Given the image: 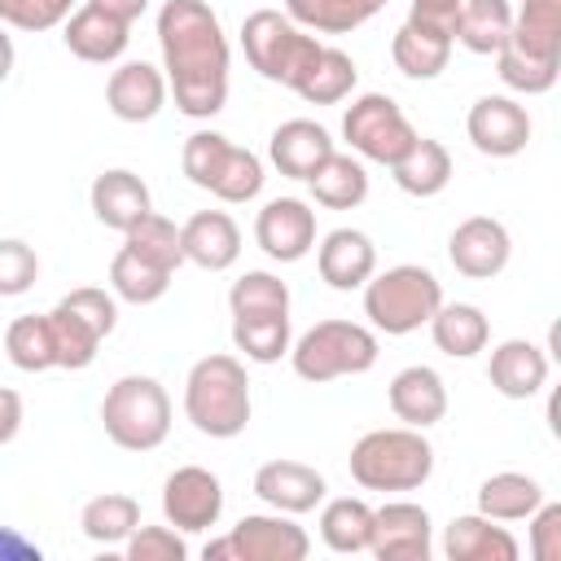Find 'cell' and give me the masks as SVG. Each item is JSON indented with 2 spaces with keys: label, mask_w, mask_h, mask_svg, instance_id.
<instances>
[{
  "label": "cell",
  "mask_w": 561,
  "mask_h": 561,
  "mask_svg": "<svg viewBox=\"0 0 561 561\" xmlns=\"http://www.w3.org/2000/svg\"><path fill=\"white\" fill-rule=\"evenodd\" d=\"M158 48L167 92L188 118H215L228 105V35L206 0H167L158 9Z\"/></svg>",
  "instance_id": "6da1fadb"
},
{
  "label": "cell",
  "mask_w": 561,
  "mask_h": 561,
  "mask_svg": "<svg viewBox=\"0 0 561 561\" xmlns=\"http://www.w3.org/2000/svg\"><path fill=\"white\" fill-rule=\"evenodd\" d=\"M184 416L206 438H237L250 425V377L237 355H202L184 377Z\"/></svg>",
  "instance_id": "7a4b0ae2"
},
{
  "label": "cell",
  "mask_w": 561,
  "mask_h": 561,
  "mask_svg": "<svg viewBox=\"0 0 561 561\" xmlns=\"http://www.w3.org/2000/svg\"><path fill=\"white\" fill-rule=\"evenodd\" d=\"M346 465L364 491H421L434 473V447L425 430L390 425L359 434Z\"/></svg>",
  "instance_id": "3957f363"
},
{
  "label": "cell",
  "mask_w": 561,
  "mask_h": 561,
  "mask_svg": "<svg viewBox=\"0 0 561 561\" xmlns=\"http://www.w3.org/2000/svg\"><path fill=\"white\" fill-rule=\"evenodd\" d=\"M438 302H443V285L421 263H394L364 280V316L386 337L416 333L421 324H430Z\"/></svg>",
  "instance_id": "277c9868"
},
{
  "label": "cell",
  "mask_w": 561,
  "mask_h": 561,
  "mask_svg": "<svg viewBox=\"0 0 561 561\" xmlns=\"http://www.w3.org/2000/svg\"><path fill=\"white\" fill-rule=\"evenodd\" d=\"M377 355H381L377 329L355 324V320H316L302 337L289 342V364L311 386H324L337 377H359L377 364Z\"/></svg>",
  "instance_id": "5b68a950"
},
{
  "label": "cell",
  "mask_w": 561,
  "mask_h": 561,
  "mask_svg": "<svg viewBox=\"0 0 561 561\" xmlns=\"http://www.w3.org/2000/svg\"><path fill=\"white\" fill-rule=\"evenodd\" d=\"M101 421L114 447L123 451H153L171 434V394L149 373L118 377L101 399Z\"/></svg>",
  "instance_id": "8992f818"
},
{
  "label": "cell",
  "mask_w": 561,
  "mask_h": 561,
  "mask_svg": "<svg viewBox=\"0 0 561 561\" xmlns=\"http://www.w3.org/2000/svg\"><path fill=\"white\" fill-rule=\"evenodd\" d=\"M241 48L245 61L267 79L294 92V83L302 79V70L316 61V53L324 48L311 31H302L298 22H289L285 9H254L241 22Z\"/></svg>",
  "instance_id": "52a82bcc"
},
{
  "label": "cell",
  "mask_w": 561,
  "mask_h": 561,
  "mask_svg": "<svg viewBox=\"0 0 561 561\" xmlns=\"http://www.w3.org/2000/svg\"><path fill=\"white\" fill-rule=\"evenodd\" d=\"M416 136H421V131L408 123V114L399 110V101L386 96V92H364V96H355V101L346 105V114H342V140H346L351 153L364 158V162L394 167V162L412 149Z\"/></svg>",
  "instance_id": "ba28073f"
},
{
  "label": "cell",
  "mask_w": 561,
  "mask_h": 561,
  "mask_svg": "<svg viewBox=\"0 0 561 561\" xmlns=\"http://www.w3.org/2000/svg\"><path fill=\"white\" fill-rule=\"evenodd\" d=\"M162 517L184 535L219 526V517H224V482L202 465L171 469L167 482H162Z\"/></svg>",
  "instance_id": "9c48e42d"
},
{
  "label": "cell",
  "mask_w": 561,
  "mask_h": 561,
  "mask_svg": "<svg viewBox=\"0 0 561 561\" xmlns=\"http://www.w3.org/2000/svg\"><path fill=\"white\" fill-rule=\"evenodd\" d=\"M469 145L486 158H517L530 145V114L517 96L508 92H486L469 105L465 114Z\"/></svg>",
  "instance_id": "30bf717a"
},
{
  "label": "cell",
  "mask_w": 561,
  "mask_h": 561,
  "mask_svg": "<svg viewBox=\"0 0 561 561\" xmlns=\"http://www.w3.org/2000/svg\"><path fill=\"white\" fill-rule=\"evenodd\" d=\"M254 241L272 263H298L316 250V210L302 197H272L254 215Z\"/></svg>",
  "instance_id": "8fae6325"
},
{
  "label": "cell",
  "mask_w": 561,
  "mask_h": 561,
  "mask_svg": "<svg viewBox=\"0 0 561 561\" xmlns=\"http://www.w3.org/2000/svg\"><path fill=\"white\" fill-rule=\"evenodd\" d=\"M447 259H451V267H456L460 276H469V280H491V276H500V272L508 267V259H513V237H508V228H504L500 219H491V215H469V219H460V224L451 228V237H447Z\"/></svg>",
  "instance_id": "7c38bea8"
},
{
  "label": "cell",
  "mask_w": 561,
  "mask_h": 561,
  "mask_svg": "<svg viewBox=\"0 0 561 561\" xmlns=\"http://www.w3.org/2000/svg\"><path fill=\"white\" fill-rule=\"evenodd\" d=\"M434 548V526L430 513L412 500H386L381 508H373V535H368V552L377 561H425Z\"/></svg>",
  "instance_id": "4fadbf2b"
},
{
  "label": "cell",
  "mask_w": 561,
  "mask_h": 561,
  "mask_svg": "<svg viewBox=\"0 0 561 561\" xmlns=\"http://www.w3.org/2000/svg\"><path fill=\"white\" fill-rule=\"evenodd\" d=\"M232 557L237 561H307L311 535L289 513H245L232 530Z\"/></svg>",
  "instance_id": "5bb4252c"
},
{
  "label": "cell",
  "mask_w": 561,
  "mask_h": 561,
  "mask_svg": "<svg viewBox=\"0 0 561 561\" xmlns=\"http://www.w3.org/2000/svg\"><path fill=\"white\" fill-rule=\"evenodd\" d=\"M254 495L276 508V513H289V517H302L311 508L324 504L329 495V482L320 469L302 465V460H267L254 469Z\"/></svg>",
  "instance_id": "9a60e30c"
},
{
  "label": "cell",
  "mask_w": 561,
  "mask_h": 561,
  "mask_svg": "<svg viewBox=\"0 0 561 561\" xmlns=\"http://www.w3.org/2000/svg\"><path fill=\"white\" fill-rule=\"evenodd\" d=\"M167 75L153 61H123L105 79V105L118 123H149L167 105Z\"/></svg>",
  "instance_id": "2e32d148"
},
{
  "label": "cell",
  "mask_w": 561,
  "mask_h": 561,
  "mask_svg": "<svg viewBox=\"0 0 561 561\" xmlns=\"http://www.w3.org/2000/svg\"><path fill=\"white\" fill-rule=\"evenodd\" d=\"M316 267L329 289H342V294L364 289V280L377 272V245L359 228H333L316 245Z\"/></svg>",
  "instance_id": "e0dca14e"
},
{
  "label": "cell",
  "mask_w": 561,
  "mask_h": 561,
  "mask_svg": "<svg viewBox=\"0 0 561 561\" xmlns=\"http://www.w3.org/2000/svg\"><path fill=\"white\" fill-rule=\"evenodd\" d=\"M184 263L202 272H228L241 259V228L228 210H197L180 224Z\"/></svg>",
  "instance_id": "ac0fdd59"
},
{
  "label": "cell",
  "mask_w": 561,
  "mask_h": 561,
  "mask_svg": "<svg viewBox=\"0 0 561 561\" xmlns=\"http://www.w3.org/2000/svg\"><path fill=\"white\" fill-rule=\"evenodd\" d=\"M386 399H390V412L412 430H430L447 416V381L430 364L399 368L386 386Z\"/></svg>",
  "instance_id": "d6986e66"
},
{
  "label": "cell",
  "mask_w": 561,
  "mask_h": 561,
  "mask_svg": "<svg viewBox=\"0 0 561 561\" xmlns=\"http://www.w3.org/2000/svg\"><path fill=\"white\" fill-rule=\"evenodd\" d=\"M333 149H337V145H333L329 127H320L316 118H285V123L272 131V140H267L272 167H276L280 175H289V180H311V175L320 171V162H324Z\"/></svg>",
  "instance_id": "ffe728a7"
},
{
  "label": "cell",
  "mask_w": 561,
  "mask_h": 561,
  "mask_svg": "<svg viewBox=\"0 0 561 561\" xmlns=\"http://www.w3.org/2000/svg\"><path fill=\"white\" fill-rule=\"evenodd\" d=\"M61 44L79 57V61H92V66H110L127 53L131 44V26L101 13L96 4H83L75 9L66 22H61Z\"/></svg>",
  "instance_id": "44dd1931"
},
{
  "label": "cell",
  "mask_w": 561,
  "mask_h": 561,
  "mask_svg": "<svg viewBox=\"0 0 561 561\" xmlns=\"http://www.w3.org/2000/svg\"><path fill=\"white\" fill-rule=\"evenodd\" d=\"M486 381L504 399H535L548 386V355L530 337H504L486 359Z\"/></svg>",
  "instance_id": "7402d4cb"
},
{
  "label": "cell",
  "mask_w": 561,
  "mask_h": 561,
  "mask_svg": "<svg viewBox=\"0 0 561 561\" xmlns=\"http://www.w3.org/2000/svg\"><path fill=\"white\" fill-rule=\"evenodd\" d=\"M88 202H92V215H96L105 228H114V232H127L140 215L153 210L149 184H145L136 171H127V167L101 171V175L92 180V188H88Z\"/></svg>",
  "instance_id": "603a6c76"
},
{
  "label": "cell",
  "mask_w": 561,
  "mask_h": 561,
  "mask_svg": "<svg viewBox=\"0 0 561 561\" xmlns=\"http://www.w3.org/2000/svg\"><path fill=\"white\" fill-rule=\"evenodd\" d=\"M451 44H456L451 31L430 26V22L408 13V22L390 39V57H394L399 75H408V79H438L451 61Z\"/></svg>",
  "instance_id": "cb8c5ba5"
},
{
  "label": "cell",
  "mask_w": 561,
  "mask_h": 561,
  "mask_svg": "<svg viewBox=\"0 0 561 561\" xmlns=\"http://www.w3.org/2000/svg\"><path fill=\"white\" fill-rule=\"evenodd\" d=\"M443 552H447V561H517L522 557L517 539L482 513L451 517L443 530Z\"/></svg>",
  "instance_id": "d4e9b609"
},
{
  "label": "cell",
  "mask_w": 561,
  "mask_h": 561,
  "mask_svg": "<svg viewBox=\"0 0 561 561\" xmlns=\"http://www.w3.org/2000/svg\"><path fill=\"white\" fill-rule=\"evenodd\" d=\"M504 44L522 57L561 66V0H522L513 9V31Z\"/></svg>",
  "instance_id": "484cf974"
},
{
  "label": "cell",
  "mask_w": 561,
  "mask_h": 561,
  "mask_svg": "<svg viewBox=\"0 0 561 561\" xmlns=\"http://www.w3.org/2000/svg\"><path fill=\"white\" fill-rule=\"evenodd\" d=\"M430 337L443 355L473 359L491 342V320L482 316L478 302H438V311L430 316Z\"/></svg>",
  "instance_id": "4316f807"
},
{
  "label": "cell",
  "mask_w": 561,
  "mask_h": 561,
  "mask_svg": "<svg viewBox=\"0 0 561 561\" xmlns=\"http://www.w3.org/2000/svg\"><path fill=\"white\" fill-rule=\"evenodd\" d=\"M543 500L548 495H543L539 478L517 473V469H500V473L482 478V486H478V513L491 522H526Z\"/></svg>",
  "instance_id": "83f0119b"
},
{
  "label": "cell",
  "mask_w": 561,
  "mask_h": 561,
  "mask_svg": "<svg viewBox=\"0 0 561 561\" xmlns=\"http://www.w3.org/2000/svg\"><path fill=\"white\" fill-rule=\"evenodd\" d=\"M307 188H311V202L324 210H355L368 197V167H364V158L333 149L320 162V171L307 180Z\"/></svg>",
  "instance_id": "f1b7e54d"
},
{
  "label": "cell",
  "mask_w": 561,
  "mask_h": 561,
  "mask_svg": "<svg viewBox=\"0 0 561 561\" xmlns=\"http://www.w3.org/2000/svg\"><path fill=\"white\" fill-rule=\"evenodd\" d=\"M390 171H394V184H399L408 197H438V193L451 184V153H447L443 140L416 136L412 149H408Z\"/></svg>",
  "instance_id": "f546056e"
},
{
  "label": "cell",
  "mask_w": 561,
  "mask_h": 561,
  "mask_svg": "<svg viewBox=\"0 0 561 561\" xmlns=\"http://www.w3.org/2000/svg\"><path fill=\"white\" fill-rule=\"evenodd\" d=\"M386 4L390 0H285V13L311 35H346L373 22Z\"/></svg>",
  "instance_id": "4dcf8cb0"
},
{
  "label": "cell",
  "mask_w": 561,
  "mask_h": 561,
  "mask_svg": "<svg viewBox=\"0 0 561 561\" xmlns=\"http://www.w3.org/2000/svg\"><path fill=\"white\" fill-rule=\"evenodd\" d=\"M368 535H373V504L359 495H337L324 500L320 508V539L329 552L337 557H355L368 552Z\"/></svg>",
  "instance_id": "1f68e13d"
},
{
  "label": "cell",
  "mask_w": 561,
  "mask_h": 561,
  "mask_svg": "<svg viewBox=\"0 0 561 561\" xmlns=\"http://www.w3.org/2000/svg\"><path fill=\"white\" fill-rule=\"evenodd\" d=\"M355 83H359V70H355L351 53L324 44V48L316 53V61L302 70V79L294 83V92H298L307 105H337V101H346V96L355 92Z\"/></svg>",
  "instance_id": "d6a6232c"
},
{
  "label": "cell",
  "mask_w": 561,
  "mask_h": 561,
  "mask_svg": "<svg viewBox=\"0 0 561 561\" xmlns=\"http://www.w3.org/2000/svg\"><path fill=\"white\" fill-rule=\"evenodd\" d=\"M513 31V4L508 0H465L456 13V44H465L478 57H495Z\"/></svg>",
  "instance_id": "836d02e7"
},
{
  "label": "cell",
  "mask_w": 561,
  "mask_h": 561,
  "mask_svg": "<svg viewBox=\"0 0 561 561\" xmlns=\"http://www.w3.org/2000/svg\"><path fill=\"white\" fill-rule=\"evenodd\" d=\"M79 526L92 543L110 548V543H127V535L140 526V500L136 495H123V491H105L96 500L83 504L79 513Z\"/></svg>",
  "instance_id": "e575fe53"
},
{
  "label": "cell",
  "mask_w": 561,
  "mask_h": 561,
  "mask_svg": "<svg viewBox=\"0 0 561 561\" xmlns=\"http://www.w3.org/2000/svg\"><path fill=\"white\" fill-rule=\"evenodd\" d=\"M4 355L22 373H48V368H57V342H53L48 311L44 316H18V320H9V329H4Z\"/></svg>",
  "instance_id": "d590c367"
},
{
  "label": "cell",
  "mask_w": 561,
  "mask_h": 561,
  "mask_svg": "<svg viewBox=\"0 0 561 561\" xmlns=\"http://www.w3.org/2000/svg\"><path fill=\"white\" fill-rule=\"evenodd\" d=\"M171 276H175V272L153 267L149 259L131 254L127 245L110 259V289H114V298H123V302H131V307H149V302H158V298L171 289Z\"/></svg>",
  "instance_id": "8d00e7d4"
},
{
  "label": "cell",
  "mask_w": 561,
  "mask_h": 561,
  "mask_svg": "<svg viewBox=\"0 0 561 561\" xmlns=\"http://www.w3.org/2000/svg\"><path fill=\"white\" fill-rule=\"evenodd\" d=\"M289 316H232V346L250 364H276L280 355H289Z\"/></svg>",
  "instance_id": "74e56055"
},
{
  "label": "cell",
  "mask_w": 561,
  "mask_h": 561,
  "mask_svg": "<svg viewBox=\"0 0 561 561\" xmlns=\"http://www.w3.org/2000/svg\"><path fill=\"white\" fill-rule=\"evenodd\" d=\"M123 245H127L131 254L149 259V263H153V267H162V272H175V267L184 263L180 228H175L167 215H158V210L140 215V219H136V224L123 232Z\"/></svg>",
  "instance_id": "f35d334b"
},
{
  "label": "cell",
  "mask_w": 561,
  "mask_h": 561,
  "mask_svg": "<svg viewBox=\"0 0 561 561\" xmlns=\"http://www.w3.org/2000/svg\"><path fill=\"white\" fill-rule=\"evenodd\" d=\"M263 180H267L263 175V158L254 149H245V145H228V153H224V162H219V171H215L206 193H215L228 206H241V202H254L263 193Z\"/></svg>",
  "instance_id": "ab89813d"
},
{
  "label": "cell",
  "mask_w": 561,
  "mask_h": 561,
  "mask_svg": "<svg viewBox=\"0 0 561 561\" xmlns=\"http://www.w3.org/2000/svg\"><path fill=\"white\" fill-rule=\"evenodd\" d=\"M232 316H289V285L276 272H245L228 289Z\"/></svg>",
  "instance_id": "60d3db41"
},
{
  "label": "cell",
  "mask_w": 561,
  "mask_h": 561,
  "mask_svg": "<svg viewBox=\"0 0 561 561\" xmlns=\"http://www.w3.org/2000/svg\"><path fill=\"white\" fill-rule=\"evenodd\" d=\"M48 324H53V342H57V368L79 373V368H88V364L96 359V351H101L105 337H101L92 324H83V320L70 316L66 307H53V311H48Z\"/></svg>",
  "instance_id": "b9f144b4"
},
{
  "label": "cell",
  "mask_w": 561,
  "mask_h": 561,
  "mask_svg": "<svg viewBox=\"0 0 561 561\" xmlns=\"http://www.w3.org/2000/svg\"><path fill=\"white\" fill-rule=\"evenodd\" d=\"M495 70H500L504 88L517 92V96H543V92H552L557 79H561V66H557V61L522 57V53H513L508 44L495 53Z\"/></svg>",
  "instance_id": "7bdbcfd3"
},
{
  "label": "cell",
  "mask_w": 561,
  "mask_h": 561,
  "mask_svg": "<svg viewBox=\"0 0 561 561\" xmlns=\"http://www.w3.org/2000/svg\"><path fill=\"white\" fill-rule=\"evenodd\" d=\"M228 145H232V140H228L224 131H210V127L193 131V136L184 140V149H180V167H184L188 184L210 188V180H215V171H219V162H224Z\"/></svg>",
  "instance_id": "ee69618b"
},
{
  "label": "cell",
  "mask_w": 561,
  "mask_h": 561,
  "mask_svg": "<svg viewBox=\"0 0 561 561\" xmlns=\"http://www.w3.org/2000/svg\"><path fill=\"white\" fill-rule=\"evenodd\" d=\"M123 557L127 561H184L188 557V543H184V530H175L171 522L167 526H136L123 543Z\"/></svg>",
  "instance_id": "f6af8a7d"
},
{
  "label": "cell",
  "mask_w": 561,
  "mask_h": 561,
  "mask_svg": "<svg viewBox=\"0 0 561 561\" xmlns=\"http://www.w3.org/2000/svg\"><path fill=\"white\" fill-rule=\"evenodd\" d=\"M75 13V0H0V26L53 31Z\"/></svg>",
  "instance_id": "bcb514c9"
},
{
  "label": "cell",
  "mask_w": 561,
  "mask_h": 561,
  "mask_svg": "<svg viewBox=\"0 0 561 561\" xmlns=\"http://www.w3.org/2000/svg\"><path fill=\"white\" fill-rule=\"evenodd\" d=\"M57 307H66L70 316H79L83 324H92L101 337H110V333L118 329V298L105 294V289H96V285H79V289H70L66 298H57Z\"/></svg>",
  "instance_id": "7dc6e473"
},
{
  "label": "cell",
  "mask_w": 561,
  "mask_h": 561,
  "mask_svg": "<svg viewBox=\"0 0 561 561\" xmlns=\"http://www.w3.org/2000/svg\"><path fill=\"white\" fill-rule=\"evenodd\" d=\"M35 280H39V254L26 241L4 237L0 241V298H18Z\"/></svg>",
  "instance_id": "c3c4849f"
},
{
  "label": "cell",
  "mask_w": 561,
  "mask_h": 561,
  "mask_svg": "<svg viewBox=\"0 0 561 561\" xmlns=\"http://www.w3.org/2000/svg\"><path fill=\"white\" fill-rule=\"evenodd\" d=\"M530 557L535 561H561V504H539L530 517Z\"/></svg>",
  "instance_id": "681fc988"
},
{
  "label": "cell",
  "mask_w": 561,
  "mask_h": 561,
  "mask_svg": "<svg viewBox=\"0 0 561 561\" xmlns=\"http://www.w3.org/2000/svg\"><path fill=\"white\" fill-rule=\"evenodd\" d=\"M460 4L465 0H412V18H421L430 26H443L456 39V13H460Z\"/></svg>",
  "instance_id": "f907efd6"
},
{
  "label": "cell",
  "mask_w": 561,
  "mask_h": 561,
  "mask_svg": "<svg viewBox=\"0 0 561 561\" xmlns=\"http://www.w3.org/2000/svg\"><path fill=\"white\" fill-rule=\"evenodd\" d=\"M22 430V394L0 386V447H9Z\"/></svg>",
  "instance_id": "816d5d0a"
},
{
  "label": "cell",
  "mask_w": 561,
  "mask_h": 561,
  "mask_svg": "<svg viewBox=\"0 0 561 561\" xmlns=\"http://www.w3.org/2000/svg\"><path fill=\"white\" fill-rule=\"evenodd\" d=\"M18 561V557H26V561H39V548L26 539V535H18V530H9V526H0V561Z\"/></svg>",
  "instance_id": "f5cc1de1"
},
{
  "label": "cell",
  "mask_w": 561,
  "mask_h": 561,
  "mask_svg": "<svg viewBox=\"0 0 561 561\" xmlns=\"http://www.w3.org/2000/svg\"><path fill=\"white\" fill-rule=\"evenodd\" d=\"M88 4H96L101 13H110V18H118V22H136L145 9H149V0H88Z\"/></svg>",
  "instance_id": "db71d44e"
},
{
  "label": "cell",
  "mask_w": 561,
  "mask_h": 561,
  "mask_svg": "<svg viewBox=\"0 0 561 561\" xmlns=\"http://www.w3.org/2000/svg\"><path fill=\"white\" fill-rule=\"evenodd\" d=\"M202 557H206V561H237V557H232V539H228V535H224V539H210V543L202 548Z\"/></svg>",
  "instance_id": "11a10c76"
},
{
  "label": "cell",
  "mask_w": 561,
  "mask_h": 561,
  "mask_svg": "<svg viewBox=\"0 0 561 561\" xmlns=\"http://www.w3.org/2000/svg\"><path fill=\"white\" fill-rule=\"evenodd\" d=\"M13 61H18V53H13V39L4 35V26H0V83L13 75Z\"/></svg>",
  "instance_id": "9f6ffc18"
}]
</instances>
